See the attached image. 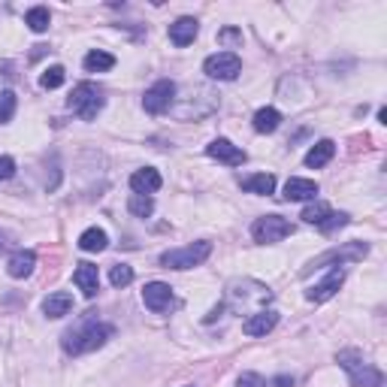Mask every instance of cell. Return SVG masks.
Instances as JSON below:
<instances>
[{"label":"cell","instance_id":"6da1fadb","mask_svg":"<svg viewBox=\"0 0 387 387\" xmlns=\"http://www.w3.org/2000/svg\"><path fill=\"white\" fill-rule=\"evenodd\" d=\"M112 324H100L94 318H85L76 330L64 333V351L67 354H85V351H94V348H103L109 339H112Z\"/></svg>","mask_w":387,"mask_h":387},{"label":"cell","instance_id":"7a4b0ae2","mask_svg":"<svg viewBox=\"0 0 387 387\" xmlns=\"http://www.w3.org/2000/svg\"><path fill=\"white\" fill-rule=\"evenodd\" d=\"M336 363L348 372L354 387H381L384 384V372L375 370L372 363H366V357L357 351V348H348V351L336 354Z\"/></svg>","mask_w":387,"mask_h":387},{"label":"cell","instance_id":"3957f363","mask_svg":"<svg viewBox=\"0 0 387 387\" xmlns=\"http://www.w3.org/2000/svg\"><path fill=\"white\" fill-rule=\"evenodd\" d=\"M209 254H212V242H191L185 248H170V251H163L161 266L163 270H191V266H200Z\"/></svg>","mask_w":387,"mask_h":387},{"label":"cell","instance_id":"277c9868","mask_svg":"<svg viewBox=\"0 0 387 387\" xmlns=\"http://www.w3.org/2000/svg\"><path fill=\"white\" fill-rule=\"evenodd\" d=\"M67 106L82 118V122H94V118L100 115V109H103V94H100L97 85H91V82H82V85L73 88Z\"/></svg>","mask_w":387,"mask_h":387},{"label":"cell","instance_id":"5b68a950","mask_svg":"<svg viewBox=\"0 0 387 387\" xmlns=\"http://www.w3.org/2000/svg\"><path fill=\"white\" fill-rule=\"evenodd\" d=\"M291 233H293V224L282 215H263L251 224V236H254V242H261V245L282 242V239L291 236Z\"/></svg>","mask_w":387,"mask_h":387},{"label":"cell","instance_id":"8992f818","mask_svg":"<svg viewBox=\"0 0 387 387\" xmlns=\"http://www.w3.org/2000/svg\"><path fill=\"white\" fill-rule=\"evenodd\" d=\"M203 73H206L209 79L230 82L242 73V61H239V54H233V52H218V54H209V58L203 61Z\"/></svg>","mask_w":387,"mask_h":387},{"label":"cell","instance_id":"52a82bcc","mask_svg":"<svg viewBox=\"0 0 387 387\" xmlns=\"http://www.w3.org/2000/svg\"><path fill=\"white\" fill-rule=\"evenodd\" d=\"M173 100H176V82L161 79L143 94V106H145V112L161 115V112H167V109L173 106Z\"/></svg>","mask_w":387,"mask_h":387},{"label":"cell","instance_id":"ba28073f","mask_svg":"<svg viewBox=\"0 0 387 387\" xmlns=\"http://www.w3.org/2000/svg\"><path fill=\"white\" fill-rule=\"evenodd\" d=\"M143 302L145 309H152L154 315H161V312H170L173 306V288L163 282H149L143 288Z\"/></svg>","mask_w":387,"mask_h":387},{"label":"cell","instance_id":"9c48e42d","mask_svg":"<svg viewBox=\"0 0 387 387\" xmlns=\"http://www.w3.org/2000/svg\"><path fill=\"white\" fill-rule=\"evenodd\" d=\"M206 154L221 161V163H227V167H242L245 163V152L239 149V145H233L230 140H212L206 145Z\"/></svg>","mask_w":387,"mask_h":387},{"label":"cell","instance_id":"30bf717a","mask_svg":"<svg viewBox=\"0 0 387 387\" xmlns=\"http://www.w3.org/2000/svg\"><path fill=\"white\" fill-rule=\"evenodd\" d=\"M197 34H200V22H197V18H191V15H182L179 22L170 24V43L179 45V49L191 45L194 40H197Z\"/></svg>","mask_w":387,"mask_h":387},{"label":"cell","instance_id":"8fae6325","mask_svg":"<svg viewBox=\"0 0 387 387\" xmlns=\"http://www.w3.org/2000/svg\"><path fill=\"white\" fill-rule=\"evenodd\" d=\"M73 282L79 284V291L85 293L88 300L97 297V291H100V272H97L94 263H79L76 270H73Z\"/></svg>","mask_w":387,"mask_h":387},{"label":"cell","instance_id":"7c38bea8","mask_svg":"<svg viewBox=\"0 0 387 387\" xmlns=\"http://www.w3.org/2000/svg\"><path fill=\"white\" fill-rule=\"evenodd\" d=\"M342 284H345V270H333L321 284H315L312 291H306V297L312 302H327L330 297H336V291L342 288Z\"/></svg>","mask_w":387,"mask_h":387},{"label":"cell","instance_id":"4fadbf2b","mask_svg":"<svg viewBox=\"0 0 387 387\" xmlns=\"http://www.w3.org/2000/svg\"><path fill=\"white\" fill-rule=\"evenodd\" d=\"M161 185H163V179H161V173L154 170V167L136 170L133 176H131V188H133V194H145V197H152L154 191H161Z\"/></svg>","mask_w":387,"mask_h":387},{"label":"cell","instance_id":"5bb4252c","mask_svg":"<svg viewBox=\"0 0 387 387\" xmlns=\"http://www.w3.org/2000/svg\"><path fill=\"white\" fill-rule=\"evenodd\" d=\"M284 200H315L318 197V182H312V179H300V176H293L284 182V194H282Z\"/></svg>","mask_w":387,"mask_h":387},{"label":"cell","instance_id":"9a60e30c","mask_svg":"<svg viewBox=\"0 0 387 387\" xmlns=\"http://www.w3.org/2000/svg\"><path fill=\"white\" fill-rule=\"evenodd\" d=\"M366 251H370V248H366V245H360V242H354V245H345L342 251H339V248H333V251H327L324 257H318V261L312 263L309 270H318V266H324V263H330V261H339V263H342V261H363V257H366Z\"/></svg>","mask_w":387,"mask_h":387},{"label":"cell","instance_id":"2e32d148","mask_svg":"<svg viewBox=\"0 0 387 387\" xmlns=\"http://www.w3.org/2000/svg\"><path fill=\"white\" fill-rule=\"evenodd\" d=\"M275 324H279V312H270V309H266V312H254V315L242 324V330H245L248 336H266Z\"/></svg>","mask_w":387,"mask_h":387},{"label":"cell","instance_id":"e0dca14e","mask_svg":"<svg viewBox=\"0 0 387 387\" xmlns=\"http://www.w3.org/2000/svg\"><path fill=\"white\" fill-rule=\"evenodd\" d=\"M34 266H36V254L34 251H15L13 257H9V263H6V272L13 275V279H27V275L34 272Z\"/></svg>","mask_w":387,"mask_h":387},{"label":"cell","instance_id":"ac0fdd59","mask_svg":"<svg viewBox=\"0 0 387 387\" xmlns=\"http://www.w3.org/2000/svg\"><path fill=\"white\" fill-rule=\"evenodd\" d=\"M70 309H73V297L67 291H58V293H49L43 302V312H45V318H64V315H70Z\"/></svg>","mask_w":387,"mask_h":387},{"label":"cell","instance_id":"d6986e66","mask_svg":"<svg viewBox=\"0 0 387 387\" xmlns=\"http://www.w3.org/2000/svg\"><path fill=\"white\" fill-rule=\"evenodd\" d=\"M333 154H336V143L321 140L318 145H312V149H309V154H306V167H312V170L324 167V163L333 161Z\"/></svg>","mask_w":387,"mask_h":387},{"label":"cell","instance_id":"ffe728a7","mask_svg":"<svg viewBox=\"0 0 387 387\" xmlns=\"http://www.w3.org/2000/svg\"><path fill=\"white\" fill-rule=\"evenodd\" d=\"M279 124H282L279 109L263 106V109H257V112H254V131L257 133H275V131H279Z\"/></svg>","mask_w":387,"mask_h":387},{"label":"cell","instance_id":"44dd1931","mask_svg":"<svg viewBox=\"0 0 387 387\" xmlns=\"http://www.w3.org/2000/svg\"><path fill=\"white\" fill-rule=\"evenodd\" d=\"M106 245H109V236H106V230H100V227H88L85 233L79 236L82 251H103Z\"/></svg>","mask_w":387,"mask_h":387},{"label":"cell","instance_id":"7402d4cb","mask_svg":"<svg viewBox=\"0 0 387 387\" xmlns=\"http://www.w3.org/2000/svg\"><path fill=\"white\" fill-rule=\"evenodd\" d=\"M242 188H245L248 194H263V197H270V194L275 191V176H272V173L248 176V179H242Z\"/></svg>","mask_w":387,"mask_h":387},{"label":"cell","instance_id":"603a6c76","mask_svg":"<svg viewBox=\"0 0 387 387\" xmlns=\"http://www.w3.org/2000/svg\"><path fill=\"white\" fill-rule=\"evenodd\" d=\"M85 70L88 73H106V70H112L115 67V58L109 52H100V49H94V52H88L85 54Z\"/></svg>","mask_w":387,"mask_h":387},{"label":"cell","instance_id":"cb8c5ba5","mask_svg":"<svg viewBox=\"0 0 387 387\" xmlns=\"http://www.w3.org/2000/svg\"><path fill=\"white\" fill-rule=\"evenodd\" d=\"M49 22H52V15H49V9H45V6H34V9H27V15H24V24L31 27L34 34L49 31Z\"/></svg>","mask_w":387,"mask_h":387},{"label":"cell","instance_id":"d4e9b609","mask_svg":"<svg viewBox=\"0 0 387 387\" xmlns=\"http://www.w3.org/2000/svg\"><path fill=\"white\" fill-rule=\"evenodd\" d=\"M330 212H333V209H330L327 206V203H309V206L306 209H302V221H306V224H315V227H321V224H324V218L330 215Z\"/></svg>","mask_w":387,"mask_h":387},{"label":"cell","instance_id":"484cf974","mask_svg":"<svg viewBox=\"0 0 387 387\" xmlns=\"http://www.w3.org/2000/svg\"><path fill=\"white\" fill-rule=\"evenodd\" d=\"M127 209H131L136 218H149L154 212V200L145 197V194H133V197L127 200Z\"/></svg>","mask_w":387,"mask_h":387},{"label":"cell","instance_id":"4316f807","mask_svg":"<svg viewBox=\"0 0 387 387\" xmlns=\"http://www.w3.org/2000/svg\"><path fill=\"white\" fill-rule=\"evenodd\" d=\"M131 282H133V266L118 263V266L109 270V284H112V288H127Z\"/></svg>","mask_w":387,"mask_h":387},{"label":"cell","instance_id":"83f0119b","mask_svg":"<svg viewBox=\"0 0 387 387\" xmlns=\"http://www.w3.org/2000/svg\"><path fill=\"white\" fill-rule=\"evenodd\" d=\"M15 106H18V100L13 91H0V124H6V122H13V115H15Z\"/></svg>","mask_w":387,"mask_h":387},{"label":"cell","instance_id":"f1b7e54d","mask_svg":"<svg viewBox=\"0 0 387 387\" xmlns=\"http://www.w3.org/2000/svg\"><path fill=\"white\" fill-rule=\"evenodd\" d=\"M64 79H67V73H64V67H49L40 76V85L45 88V91H52V88H61L64 85Z\"/></svg>","mask_w":387,"mask_h":387},{"label":"cell","instance_id":"f546056e","mask_svg":"<svg viewBox=\"0 0 387 387\" xmlns=\"http://www.w3.org/2000/svg\"><path fill=\"white\" fill-rule=\"evenodd\" d=\"M345 224H348L345 212H330V215L324 218V224H321V230H324V233H333L336 227H345Z\"/></svg>","mask_w":387,"mask_h":387},{"label":"cell","instance_id":"4dcf8cb0","mask_svg":"<svg viewBox=\"0 0 387 387\" xmlns=\"http://www.w3.org/2000/svg\"><path fill=\"white\" fill-rule=\"evenodd\" d=\"M239 387H266V379L257 372H242L239 375Z\"/></svg>","mask_w":387,"mask_h":387},{"label":"cell","instance_id":"1f68e13d","mask_svg":"<svg viewBox=\"0 0 387 387\" xmlns=\"http://www.w3.org/2000/svg\"><path fill=\"white\" fill-rule=\"evenodd\" d=\"M15 176V161L13 158H0V182H6V179H13Z\"/></svg>","mask_w":387,"mask_h":387},{"label":"cell","instance_id":"d6a6232c","mask_svg":"<svg viewBox=\"0 0 387 387\" xmlns=\"http://www.w3.org/2000/svg\"><path fill=\"white\" fill-rule=\"evenodd\" d=\"M218 40L221 43H242V34H239V31H221Z\"/></svg>","mask_w":387,"mask_h":387},{"label":"cell","instance_id":"836d02e7","mask_svg":"<svg viewBox=\"0 0 387 387\" xmlns=\"http://www.w3.org/2000/svg\"><path fill=\"white\" fill-rule=\"evenodd\" d=\"M272 387H293V379L291 375H279V379H272Z\"/></svg>","mask_w":387,"mask_h":387},{"label":"cell","instance_id":"e575fe53","mask_svg":"<svg viewBox=\"0 0 387 387\" xmlns=\"http://www.w3.org/2000/svg\"><path fill=\"white\" fill-rule=\"evenodd\" d=\"M3 248H9V236L0 233V251H3Z\"/></svg>","mask_w":387,"mask_h":387}]
</instances>
